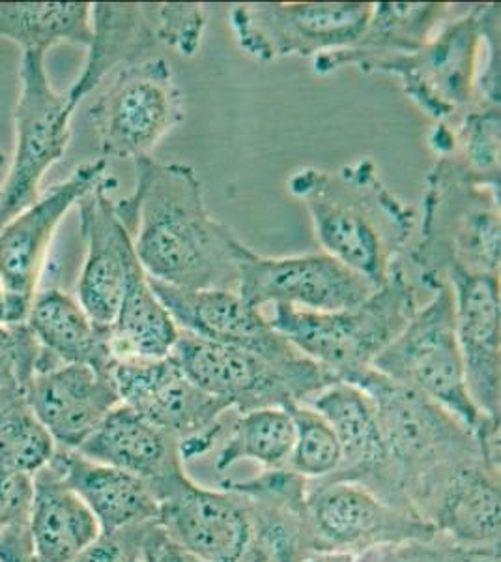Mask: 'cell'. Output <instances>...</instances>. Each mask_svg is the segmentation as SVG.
Returning a JSON list of instances; mask_svg holds the SVG:
<instances>
[{"label":"cell","instance_id":"6da1fadb","mask_svg":"<svg viewBox=\"0 0 501 562\" xmlns=\"http://www.w3.org/2000/svg\"><path fill=\"white\" fill-rule=\"evenodd\" d=\"M135 171V190L116 209L148 278L187 291H236L246 244L209 214L195 169L140 158Z\"/></svg>","mask_w":501,"mask_h":562},{"label":"cell","instance_id":"7a4b0ae2","mask_svg":"<svg viewBox=\"0 0 501 562\" xmlns=\"http://www.w3.org/2000/svg\"><path fill=\"white\" fill-rule=\"evenodd\" d=\"M288 192L311 216L324 254L382 288L418 231V214L382 182L375 161L363 158L337 171L307 167Z\"/></svg>","mask_w":501,"mask_h":562},{"label":"cell","instance_id":"3957f363","mask_svg":"<svg viewBox=\"0 0 501 562\" xmlns=\"http://www.w3.org/2000/svg\"><path fill=\"white\" fill-rule=\"evenodd\" d=\"M346 383L362 389L375 403L397 510L419 518V508L458 467L487 461L471 429L415 390L384 378L373 368Z\"/></svg>","mask_w":501,"mask_h":562},{"label":"cell","instance_id":"277c9868","mask_svg":"<svg viewBox=\"0 0 501 562\" xmlns=\"http://www.w3.org/2000/svg\"><path fill=\"white\" fill-rule=\"evenodd\" d=\"M407 256L431 291L457 272L500 276V190L482 184L453 154L442 156L426 179L423 217Z\"/></svg>","mask_w":501,"mask_h":562},{"label":"cell","instance_id":"5b68a950","mask_svg":"<svg viewBox=\"0 0 501 562\" xmlns=\"http://www.w3.org/2000/svg\"><path fill=\"white\" fill-rule=\"evenodd\" d=\"M380 74L397 76L423 113L447 124L479 105L500 108V4H470L419 52Z\"/></svg>","mask_w":501,"mask_h":562},{"label":"cell","instance_id":"8992f818","mask_svg":"<svg viewBox=\"0 0 501 562\" xmlns=\"http://www.w3.org/2000/svg\"><path fill=\"white\" fill-rule=\"evenodd\" d=\"M373 370L439 403L476 435L482 454L500 467V420L482 415L471 402L455 326L449 285H439L418 307L405 330L378 355Z\"/></svg>","mask_w":501,"mask_h":562},{"label":"cell","instance_id":"52a82bcc","mask_svg":"<svg viewBox=\"0 0 501 562\" xmlns=\"http://www.w3.org/2000/svg\"><path fill=\"white\" fill-rule=\"evenodd\" d=\"M415 310V289L400 265L360 306L315 314L275 304L270 323L301 355L346 383L373 368L378 355L405 330Z\"/></svg>","mask_w":501,"mask_h":562},{"label":"cell","instance_id":"ba28073f","mask_svg":"<svg viewBox=\"0 0 501 562\" xmlns=\"http://www.w3.org/2000/svg\"><path fill=\"white\" fill-rule=\"evenodd\" d=\"M171 357L198 389L238 415L266 407L286 409L341 383L311 358L304 357L291 366L273 364L253 352L184 330L172 347Z\"/></svg>","mask_w":501,"mask_h":562},{"label":"cell","instance_id":"9c48e42d","mask_svg":"<svg viewBox=\"0 0 501 562\" xmlns=\"http://www.w3.org/2000/svg\"><path fill=\"white\" fill-rule=\"evenodd\" d=\"M92 42L83 71L68 90L71 105L100 89L109 77L126 66L150 58L158 45L193 57L201 47L206 13L191 2H95L92 4Z\"/></svg>","mask_w":501,"mask_h":562},{"label":"cell","instance_id":"30bf717a","mask_svg":"<svg viewBox=\"0 0 501 562\" xmlns=\"http://www.w3.org/2000/svg\"><path fill=\"white\" fill-rule=\"evenodd\" d=\"M89 108L103 160L150 158L185 119L184 94L166 58L150 57L109 77Z\"/></svg>","mask_w":501,"mask_h":562},{"label":"cell","instance_id":"8fae6325","mask_svg":"<svg viewBox=\"0 0 501 562\" xmlns=\"http://www.w3.org/2000/svg\"><path fill=\"white\" fill-rule=\"evenodd\" d=\"M21 92L15 105V150L7 179L0 184V227L39 198L45 173L62 160L70 145L68 94H58L45 71L44 52H23Z\"/></svg>","mask_w":501,"mask_h":562},{"label":"cell","instance_id":"7c38bea8","mask_svg":"<svg viewBox=\"0 0 501 562\" xmlns=\"http://www.w3.org/2000/svg\"><path fill=\"white\" fill-rule=\"evenodd\" d=\"M371 13V2H254L232 7L229 23L241 52L270 63L350 47Z\"/></svg>","mask_w":501,"mask_h":562},{"label":"cell","instance_id":"4fadbf2b","mask_svg":"<svg viewBox=\"0 0 501 562\" xmlns=\"http://www.w3.org/2000/svg\"><path fill=\"white\" fill-rule=\"evenodd\" d=\"M111 378L121 403L172 435L184 461L206 454L221 437L229 407L198 389L171 355L115 362Z\"/></svg>","mask_w":501,"mask_h":562},{"label":"cell","instance_id":"5bb4252c","mask_svg":"<svg viewBox=\"0 0 501 562\" xmlns=\"http://www.w3.org/2000/svg\"><path fill=\"white\" fill-rule=\"evenodd\" d=\"M376 288L328 254L262 257L246 246L238 262L236 293L253 307L266 304L333 314L367 301Z\"/></svg>","mask_w":501,"mask_h":562},{"label":"cell","instance_id":"9a60e30c","mask_svg":"<svg viewBox=\"0 0 501 562\" xmlns=\"http://www.w3.org/2000/svg\"><path fill=\"white\" fill-rule=\"evenodd\" d=\"M305 512L315 555L357 557L382 546L429 538L436 532L418 516L397 510L367 487L352 482H307Z\"/></svg>","mask_w":501,"mask_h":562},{"label":"cell","instance_id":"2e32d148","mask_svg":"<svg viewBox=\"0 0 501 562\" xmlns=\"http://www.w3.org/2000/svg\"><path fill=\"white\" fill-rule=\"evenodd\" d=\"M150 285L184 333L253 352L273 364H296L305 357L273 328L259 307L248 304L236 291H187L156 280H150Z\"/></svg>","mask_w":501,"mask_h":562},{"label":"cell","instance_id":"e0dca14e","mask_svg":"<svg viewBox=\"0 0 501 562\" xmlns=\"http://www.w3.org/2000/svg\"><path fill=\"white\" fill-rule=\"evenodd\" d=\"M107 160L77 167L0 229V288L32 302L45 257L64 216L105 179Z\"/></svg>","mask_w":501,"mask_h":562},{"label":"cell","instance_id":"ac0fdd59","mask_svg":"<svg viewBox=\"0 0 501 562\" xmlns=\"http://www.w3.org/2000/svg\"><path fill=\"white\" fill-rule=\"evenodd\" d=\"M219 487L241 495L251 518V537L236 562H304L315 555L305 512L307 480L288 469H264Z\"/></svg>","mask_w":501,"mask_h":562},{"label":"cell","instance_id":"d6986e66","mask_svg":"<svg viewBox=\"0 0 501 562\" xmlns=\"http://www.w3.org/2000/svg\"><path fill=\"white\" fill-rule=\"evenodd\" d=\"M103 179L79 201L81 233L87 244L83 270L77 281V302L98 325L111 326L121 307L127 278L139 262L134 237L122 222Z\"/></svg>","mask_w":501,"mask_h":562},{"label":"cell","instance_id":"ffe728a7","mask_svg":"<svg viewBox=\"0 0 501 562\" xmlns=\"http://www.w3.org/2000/svg\"><path fill=\"white\" fill-rule=\"evenodd\" d=\"M447 285L455 302L466 389L482 415L500 420V276L457 272Z\"/></svg>","mask_w":501,"mask_h":562},{"label":"cell","instance_id":"44dd1931","mask_svg":"<svg viewBox=\"0 0 501 562\" xmlns=\"http://www.w3.org/2000/svg\"><path fill=\"white\" fill-rule=\"evenodd\" d=\"M25 397L58 448L79 450L121 405L111 371L84 364H57L32 373Z\"/></svg>","mask_w":501,"mask_h":562},{"label":"cell","instance_id":"7402d4cb","mask_svg":"<svg viewBox=\"0 0 501 562\" xmlns=\"http://www.w3.org/2000/svg\"><path fill=\"white\" fill-rule=\"evenodd\" d=\"M143 480L161 503L190 482L180 442L121 403L77 450Z\"/></svg>","mask_w":501,"mask_h":562},{"label":"cell","instance_id":"603a6c76","mask_svg":"<svg viewBox=\"0 0 501 562\" xmlns=\"http://www.w3.org/2000/svg\"><path fill=\"white\" fill-rule=\"evenodd\" d=\"M158 524L204 562H236L251 537L248 505L225 487L209 490L191 479L159 503Z\"/></svg>","mask_w":501,"mask_h":562},{"label":"cell","instance_id":"cb8c5ba5","mask_svg":"<svg viewBox=\"0 0 501 562\" xmlns=\"http://www.w3.org/2000/svg\"><path fill=\"white\" fill-rule=\"evenodd\" d=\"M301 405L317 411L330 424L341 447V465L326 480L360 484L394 506L386 445L373 400L355 384L335 383Z\"/></svg>","mask_w":501,"mask_h":562},{"label":"cell","instance_id":"d4e9b609","mask_svg":"<svg viewBox=\"0 0 501 562\" xmlns=\"http://www.w3.org/2000/svg\"><path fill=\"white\" fill-rule=\"evenodd\" d=\"M445 2H376L367 25L354 44L315 58L318 76H328L344 66L382 71L397 58L419 52L444 25L451 13Z\"/></svg>","mask_w":501,"mask_h":562},{"label":"cell","instance_id":"484cf974","mask_svg":"<svg viewBox=\"0 0 501 562\" xmlns=\"http://www.w3.org/2000/svg\"><path fill=\"white\" fill-rule=\"evenodd\" d=\"M419 518L457 542L500 543V469L485 460L458 467L426 498Z\"/></svg>","mask_w":501,"mask_h":562},{"label":"cell","instance_id":"4316f807","mask_svg":"<svg viewBox=\"0 0 501 562\" xmlns=\"http://www.w3.org/2000/svg\"><path fill=\"white\" fill-rule=\"evenodd\" d=\"M49 463L89 506L102 535L116 537L158 519V498L134 474L89 460L68 448L57 447Z\"/></svg>","mask_w":501,"mask_h":562},{"label":"cell","instance_id":"83f0119b","mask_svg":"<svg viewBox=\"0 0 501 562\" xmlns=\"http://www.w3.org/2000/svg\"><path fill=\"white\" fill-rule=\"evenodd\" d=\"M29 530L42 562H71L102 535L89 506L52 463L32 476Z\"/></svg>","mask_w":501,"mask_h":562},{"label":"cell","instance_id":"f1b7e54d","mask_svg":"<svg viewBox=\"0 0 501 562\" xmlns=\"http://www.w3.org/2000/svg\"><path fill=\"white\" fill-rule=\"evenodd\" d=\"M26 326L42 351L62 364L102 371H111L115 364L109 326L98 325L77 299L58 289L34 294Z\"/></svg>","mask_w":501,"mask_h":562},{"label":"cell","instance_id":"f546056e","mask_svg":"<svg viewBox=\"0 0 501 562\" xmlns=\"http://www.w3.org/2000/svg\"><path fill=\"white\" fill-rule=\"evenodd\" d=\"M109 330L115 362L161 360L177 346L182 330L153 293L140 262H135L129 272L121 307Z\"/></svg>","mask_w":501,"mask_h":562},{"label":"cell","instance_id":"4dcf8cb0","mask_svg":"<svg viewBox=\"0 0 501 562\" xmlns=\"http://www.w3.org/2000/svg\"><path fill=\"white\" fill-rule=\"evenodd\" d=\"M89 2H0V38L23 52H44L53 45L92 42Z\"/></svg>","mask_w":501,"mask_h":562},{"label":"cell","instance_id":"1f68e13d","mask_svg":"<svg viewBox=\"0 0 501 562\" xmlns=\"http://www.w3.org/2000/svg\"><path fill=\"white\" fill-rule=\"evenodd\" d=\"M296 428L291 413L281 407L238 415L216 456V469L227 471L240 461H257L266 471L286 469L293 452Z\"/></svg>","mask_w":501,"mask_h":562},{"label":"cell","instance_id":"d6a6232c","mask_svg":"<svg viewBox=\"0 0 501 562\" xmlns=\"http://www.w3.org/2000/svg\"><path fill=\"white\" fill-rule=\"evenodd\" d=\"M57 445L32 413L21 386L0 389V471L34 476L53 460Z\"/></svg>","mask_w":501,"mask_h":562},{"label":"cell","instance_id":"836d02e7","mask_svg":"<svg viewBox=\"0 0 501 562\" xmlns=\"http://www.w3.org/2000/svg\"><path fill=\"white\" fill-rule=\"evenodd\" d=\"M294 420L296 439L286 469L307 482L330 479L341 465V447L330 424L301 403L286 407Z\"/></svg>","mask_w":501,"mask_h":562},{"label":"cell","instance_id":"e575fe53","mask_svg":"<svg viewBox=\"0 0 501 562\" xmlns=\"http://www.w3.org/2000/svg\"><path fill=\"white\" fill-rule=\"evenodd\" d=\"M500 108H474L458 119L455 153L482 184L500 190Z\"/></svg>","mask_w":501,"mask_h":562},{"label":"cell","instance_id":"d590c367","mask_svg":"<svg viewBox=\"0 0 501 562\" xmlns=\"http://www.w3.org/2000/svg\"><path fill=\"white\" fill-rule=\"evenodd\" d=\"M355 562H500V543H463L434 532L432 537L382 546Z\"/></svg>","mask_w":501,"mask_h":562},{"label":"cell","instance_id":"8d00e7d4","mask_svg":"<svg viewBox=\"0 0 501 562\" xmlns=\"http://www.w3.org/2000/svg\"><path fill=\"white\" fill-rule=\"evenodd\" d=\"M38 341L23 325H0V389L21 386L25 390L38 364Z\"/></svg>","mask_w":501,"mask_h":562},{"label":"cell","instance_id":"74e56055","mask_svg":"<svg viewBox=\"0 0 501 562\" xmlns=\"http://www.w3.org/2000/svg\"><path fill=\"white\" fill-rule=\"evenodd\" d=\"M116 538L126 548L129 562H204L174 542L158 519L121 532Z\"/></svg>","mask_w":501,"mask_h":562},{"label":"cell","instance_id":"f35d334b","mask_svg":"<svg viewBox=\"0 0 501 562\" xmlns=\"http://www.w3.org/2000/svg\"><path fill=\"white\" fill-rule=\"evenodd\" d=\"M0 562H42L34 551L29 521L8 525L0 532Z\"/></svg>","mask_w":501,"mask_h":562},{"label":"cell","instance_id":"ab89813d","mask_svg":"<svg viewBox=\"0 0 501 562\" xmlns=\"http://www.w3.org/2000/svg\"><path fill=\"white\" fill-rule=\"evenodd\" d=\"M71 562H129V557L118 538L100 535Z\"/></svg>","mask_w":501,"mask_h":562},{"label":"cell","instance_id":"60d3db41","mask_svg":"<svg viewBox=\"0 0 501 562\" xmlns=\"http://www.w3.org/2000/svg\"><path fill=\"white\" fill-rule=\"evenodd\" d=\"M32 302L23 301L0 288V325H23L26 323Z\"/></svg>","mask_w":501,"mask_h":562},{"label":"cell","instance_id":"b9f144b4","mask_svg":"<svg viewBox=\"0 0 501 562\" xmlns=\"http://www.w3.org/2000/svg\"><path fill=\"white\" fill-rule=\"evenodd\" d=\"M304 562H355V557L346 553H318Z\"/></svg>","mask_w":501,"mask_h":562},{"label":"cell","instance_id":"7bdbcfd3","mask_svg":"<svg viewBox=\"0 0 501 562\" xmlns=\"http://www.w3.org/2000/svg\"><path fill=\"white\" fill-rule=\"evenodd\" d=\"M2 164H4V154L0 150V167H2Z\"/></svg>","mask_w":501,"mask_h":562},{"label":"cell","instance_id":"ee69618b","mask_svg":"<svg viewBox=\"0 0 501 562\" xmlns=\"http://www.w3.org/2000/svg\"><path fill=\"white\" fill-rule=\"evenodd\" d=\"M2 529H4V524H2V519H0V532H2Z\"/></svg>","mask_w":501,"mask_h":562},{"label":"cell","instance_id":"f6af8a7d","mask_svg":"<svg viewBox=\"0 0 501 562\" xmlns=\"http://www.w3.org/2000/svg\"><path fill=\"white\" fill-rule=\"evenodd\" d=\"M0 229H2V227H0Z\"/></svg>","mask_w":501,"mask_h":562}]
</instances>
